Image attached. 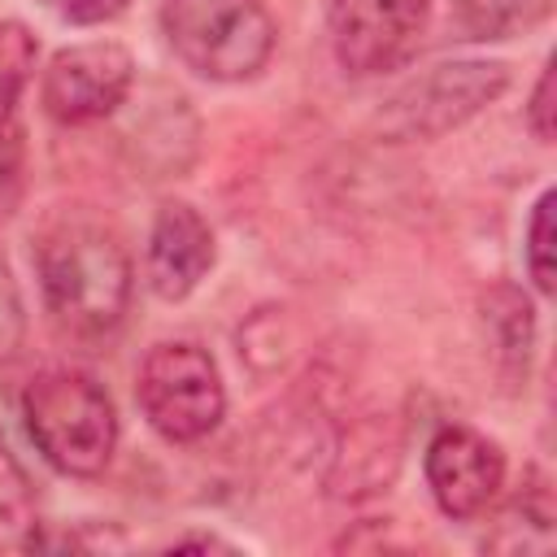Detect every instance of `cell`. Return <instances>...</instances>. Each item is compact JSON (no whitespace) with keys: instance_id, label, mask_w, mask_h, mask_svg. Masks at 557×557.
Returning a JSON list of instances; mask_svg holds the SVG:
<instances>
[{"instance_id":"cell-1","label":"cell","mask_w":557,"mask_h":557,"mask_svg":"<svg viewBox=\"0 0 557 557\" xmlns=\"http://www.w3.org/2000/svg\"><path fill=\"white\" fill-rule=\"evenodd\" d=\"M39 287L61 331L100 339L126 318L135 270L113 231L65 222L39 244Z\"/></svg>"},{"instance_id":"cell-2","label":"cell","mask_w":557,"mask_h":557,"mask_svg":"<svg viewBox=\"0 0 557 557\" xmlns=\"http://www.w3.org/2000/svg\"><path fill=\"white\" fill-rule=\"evenodd\" d=\"M22 418L44 461L70 479H96L117 448V409L83 370H44L22 392Z\"/></svg>"},{"instance_id":"cell-3","label":"cell","mask_w":557,"mask_h":557,"mask_svg":"<svg viewBox=\"0 0 557 557\" xmlns=\"http://www.w3.org/2000/svg\"><path fill=\"white\" fill-rule=\"evenodd\" d=\"M161 30L174 57L209 83L257 78L278 39L265 0H161Z\"/></svg>"},{"instance_id":"cell-4","label":"cell","mask_w":557,"mask_h":557,"mask_svg":"<svg viewBox=\"0 0 557 557\" xmlns=\"http://www.w3.org/2000/svg\"><path fill=\"white\" fill-rule=\"evenodd\" d=\"M135 396H139V409L152 422V431L165 435L170 444L205 440L226 413V387H222L213 357L187 339L157 344L144 357Z\"/></svg>"},{"instance_id":"cell-5","label":"cell","mask_w":557,"mask_h":557,"mask_svg":"<svg viewBox=\"0 0 557 557\" xmlns=\"http://www.w3.org/2000/svg\"><path fill=\"white\" fill-rule=\"evenodd\" d=\"M509 87L505 61H440L426 74L409 78L379 113L387 139H435L470 122Z\"/></svg>"},{"instance_id":"cell-6","label":"cell","mask_w":557,"mask_h":557,"mask_svg":"<svg viewBox=\"0 0 557 557\" xmlns=\"http://www.w3.org/2000/svg\"><path fill=\"white\" fill-rule=\"evenodd\" d=\"M431 0H331V52L339 70L366 78L396 70L426 26Z\"/></svg>"},{"instance_id":"cell-7","label":"cell","mask_w":557,"mask_h":557,"mask_svg":"<svg viewBox=\"0 0 557 557\" xmlns=\"http://www.w3.org/2000/svg\"><path fill=\"white\" fill-rule=\"evenodd\" d=\"M131 83H135V57L113 39H96V44L61 48L44 70L39 91H44V109L57 122L83 126L109 117L126 100Z\"/></svg>"},{"instance_id":"cell-8","label":"cell","mask_w":557,"mask_h":557,"mask_svg":"<svg viewBox=\"0 0 557 557\" xmlns=\"http://www.w3.org/2000/svg\"><path fill=\"white\" fill-rule=\"evenodd\" d=\"M426 487L448 518H479L505 487V453L470 431V426H440L426 444Z\"/></svg>"},{"instance_id":"cell-9","label":"cell","mask_w":557,"mask_h":557,"mask_svg":"<svg viewBox=\"0 0 557 557\" xmlns=\"http://www.w3.org/2000/svg\"><path fill=\"white\" fill-rule=\"evenodd\" d=\"M209 265H213L209 222L183 200L161 205L152 218V231H148V252H144L148 287L161 300H183L196 292V283L209 274Z\"/></svg>"},{"instance_id":"cell-10","label":"cell","mask_w":557,"mask_h":557,"mask_svg":"<svg viewBox=\"0 0 557 557\" xmlns=\"http://www.w3.org/2000/svg\"><path fill=\"white\" fill-rule=\"evenodd\" d=\"M396 470H400V435L392 418H361L335 453L326 492L335 500H366L383 492L396 479Z\"/></svg>"},{"instance_id":"cell-11","label":"cell","mask_w":557,"mask_h":557,"mask_svg":"<svg viewBox=\"0 0 557 557\" xmlns=\"http://www.w3.org/2000/svg\"><path fill=\"white\" fill-rule=\"evenodd\" d=\"M483 331L496 366L509 379H527V361L535 348V309L518 287H492L483 296Z\"/></svg>"},{"instance_id":"cell-12","label":"cell","mask_w":557,"mask_h":557,"mask_svg":"<svg viewBox=\"0 0 557 557\" xmlns=\"http://www.w3.org/2000/svg\"><path fill=\"white\" fill-rule=\"evenodd\" d=\"M35 35L22 22H0V122H9L30 70H35Z\"/></svg>"},{"instance_id":"cell-13","label":"cell","mask_w":557,"mask_h":557,"mask_svg":"<svg viewBox=\"0 0 557 557\" xmlns=\"http://www.w3.org/2000/svg\"><path fill=\"white\" fill-rule=\"evenodd\" d=\"M553 205H557V191H544L531 209V222H527V274L535 283L540 296H553L557 287V265H553Z\"/></svg>"},{"instance_id":"cell-14","label":"cell","mask_w":557,"mask_h":557,"mask_svg":"<svg viewBox=\"0 0 557 557\" xmlns=\"http://www.w3.org/2000/svg\"><path fill=\"white\" fill-rule=\"evenodd\" d=\"M548 13V0H461V17L479 35H505L509 26H527Z\"/></svg>"},{"instance_id":"cell-15","label":"cell","mask_w":557,"mask_h":557,"mask_svg":"<svg viewBox=\"0 0 557 557\" xmlns=\"http://www.w3.org/2000/svg\"><path fill=\"white\" fill-rule=\"evenodd\" d=\"M26 344V305L17 292V278L0 252V366H9Z\"/></svg>"},{"instance_id":"cell-16","label":"cell","mask_w":557,"mask_h":557,"mask_svg":"<svg viewBox=\"0 0 557 557\" xmlns=\"http://www.w3.org/2000/svg\"><path fill=\"white\" fill-rule=\"evenodd\" d=\"M17 200H22V144L0 122V222L13 218Z\"/></svg>"},{"instance_id":"cell-17","label":"cell","mask_w":557,"mask_h":557,"mask_svg":"<svg viewBox=\"0 0 557 557\" xmlns=\"http://www.w3.org/2000/svg\"><path fill=\"white\" fill-rule=\"evenodd\" d=\"M527 122H531L540 144L553 139V131H557V117H553V65H544L540 78H535V91H531V104H527Z\"/></svg>"},{"instance_id":"cell-18","label":"cell","mask_w":557,"mask_h":557,"mask_svg":"<svg viewBox=\"0 0 557 557\" xmlns=\"http://www.w3.org/2000/svg\"><path fill=\"white\" fill-rule=\"evenodd\" d=\"M126 4L131 0H61V13L74 26H100V22H113Z\"/></svg>"},{"instance_id":"cell-19","label":"cell","mask_w":557,"mask_h":557,"mask_svg":"<svg viewBox=\"0 0 557 557\" xmlns=\"http://www.w3.org/2000/svg\"><path fill=\"white\" fill-rule=\"evenodd\" d=\"M174 548H231V544H222L213 535H187V540H174Z\"/></svg>"}]
</instances>
